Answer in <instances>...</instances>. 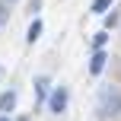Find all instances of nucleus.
<instances>
[{
    "instance_id": "nucleus-1",
    "label": "nucleus",
    "mask_w": 121,
    "mask_h": 121,
    "mask_svg": "<svg viewBox=\"0 0 121 121\" xmlns=\"http://www.w3.org/2000/svg\"><path fill=\"white\" fill-rule=\"evenodd\" d=\"M99 112H102V118H121V92L115 89V86H108V89L102 92Z\"/></svg>"
},
{
    "instance_id": "nucleus-2",
    "label": "nucleus",
    "mask_w": 121,
    "mask_h": 121,
    "mask_svg": "<svg viewBox=\"0 0 121 121\" xmlns=\"http://www.w3.org/2000/svg\"><path fill=\"white\" fill-rule=\"evenodd\" d=\"M67 102H70L67 86H57V89L48 96V112H51V115H60V112H67Z\"/></svg>"
},
{
    "instance_id": "nucleus-3",
    "label": "nucleus",
    "mask_w": 121,
    "mask_h": 121,
    "mask_svg": "<svg viewBox=\"0 0 121 121\" xmlns=\"http://www.w3.org/2000/svg\"><path fill=\"white\" fill-rule=\"evenodd\" d=\"M105 64H108V54H105L102 48H96V54H92V60H89V73H102Z\"/></svg>"
},
{
    "instance_id": "nucleus-4",
    "label": "nucleus",
    "mask_w": 121,
    "mask_h": 121,
    "mask_svg": "<svg viewBox=\"0 0 121 121\" xmlns=\"http://www.w3.org/2000/svg\"><path fill=\"white\" fill-rule=\"evenodd\" d=\"M13 108H16V92H13V89H6L3 96H0V115H10Z\"/></svg>"
},
{
    "instance_id": "nucleus-5",
    "label": "nucleus",
    "mask_w": 121,
    "mask_h": 121,
    "mask_svg": "<svg viewBox=\"0 0 121 121\" xmlns=\"http://www.w3.org/2000/svg\"><path fill=\"white\" fill-rule=\"evenodd\" d=\"M42 29H45V26H42V19H32L29 32H26V42H29V45H35L38 38H42Z\"/></svg>"
},
{
    "instance_id": "nucleus-6",
    "label": "nucleus",
    "mask_w": 121,
    "mask_h": 121,
    "mask_svg": "<svg viewBox=\"0 0 121 121\" xmlns=\"http://www.w3.org/2000/svg\"><path fill=\"white\" fill-rule=\"evenodd\" d=\"M112 3H115V0H92V13H96V16H105Z\"/></svg>"
},
{
    "instance_id": "nucleus-7",
    "label": "nucleus",
    "mask_w": 121,
    "mask_h": 121,
    "mask_svg": "<svg viewBox=\"0 0 121 121\" xmlns=\"http://www.w3.org/2000/svg\"><path fill=\"white\" fill-rule=\"evenodd\" d=\"M35 96L38 99L48 96V77H35Z\"/></svg>"
},
{
    "instance_id": "nucleus-8",
    "label": "nucleus",
    "mask_w": 121,
    "mask_h": 121,
    "mask_svg": "<svg viewBox=\"0 0 121 121\" xmlns=\"http://www.w3.org/2000/svg\"><path fill=\"white\" fill-rule=\"evenodd\" d=\"M105 42H108V32H96V38H92V45H96V48H105Z\"/></svg>"
},
{
    "instance_id": "nucleus-9",
    "label": "nucleus",
    "mask_w": 121,
    "mask_h": 121,
    "mask_svg": "<svg viewBox=\"0 0 121 121\" xmlns=\"http://www.w3.org/2000/svg\"><path fill=\"white\" fill-rule=\"evenodd\" d=\"M6 19H10V10H6V0H0V29L6 26Z\"/></svg>"
},
{
    "instance_id": "nucleus-10",
    "label": "nucleus",
    "mask_w": 121,
    "mask_h": 121,
    "mask_svg": "<svg viewBox=\"0 0 121 121\" xmlns=\"http://www.w3.org/2000/svg\"><path fill=\"white\" fill-rule=\"evenodd\" d=\"M118 22V13L115 10H112V13H105V26H108V29H112V26H115Z\"/></svg>"
},
{
    "instance_id": "nucleus-11",
    "label": "nucleus",
    "mask_w": 121,
    "mask_h": 121,
    "mask_svg": "<svg viewBox=\"0 0 121 121\" xmlns=\"http://www.w3.org/2000/svg\"><path fill=\"white\" fill-rule=\"evenodd\" d=\"M38 6H42V0H29V10H32V13H35Z\"/></svg>"
},
{
    "instance_id": "nucleus-12",
    "label": "nucleus",
    "mask_w": 121,
    "mask_h": 121,
    "mask_svg": "<svg viewBox=\"0 0 121 121\" xmlns=\"http://www.w3.org/2000/svg\"><path fill=\"white\" fill-rule=\"evenodd\" d=\"M13 121H29V118H26V115H19V118H13Z\"/></svg>"
},
{
    "instance_id": "nucleus-13",
    "label": "nucleus",
    "mask_w": 121,
    "mask_h": 121,
    "mask_svg": "<svg viewBox=\"0 0 121 121\" xmlns=\"http://www.w3.org/2000/svg\"><path fill=\"white\" fill-rule=\"evenodd\" d=\"M0 121H10V118H6V115H0Z\"/></svg>"
},
{
    "instance_id": "nucleus-14",
    "label": "nucleus",
    "mask_w": 121,
    "mask_h": 121,
    "mask_svg": "<svg viewBox=\"0 0 121 121\" xmlns=\"http://www.w3.org/2000/svg\"><path fill=\"white\" fill-rule=\"evenodd\" d=\"M6 3H13V0H6Z\"/></svg>"
}]
</instances>
